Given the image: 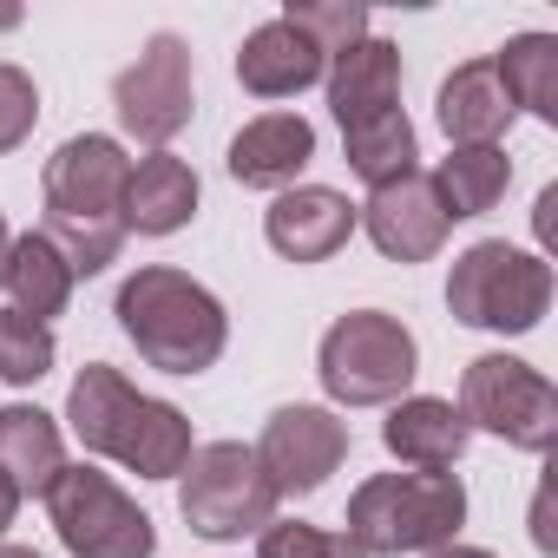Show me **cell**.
I'll return each mask as SVG.
<instances>
[{
    "label": "cell",
    "mask_w": 558,
    "mask_h": 558,
    "mask_svg": "<svg viewBox=\"0 0 558 558\" xmlns=\"http://www.w3.org/2000/svg\"><path fill=\"white\" fill-rule=\"evenodd\" d=\"M125 178L132 158L106 132H80L47 158V236L73 263V276H99L125 243Z\"/></svg>",
    "instance_id": "cell-1"
},
{
    "label": "cell",
    "mask_w": 558,
    "mask_h": 558,
    "mask_svg": "<svg viewBox=\"0 0 558 558\" xmlns=\"http://www.w3.org/2000/svg\"><path fill=\"white\" fill-rule=\"evenodd\" d=\"M66 421H73V434H80L86 453H106V460L132 466L138 480H178L184 460L197 453L191 421H184L171 401L138 395V388H132L119 368H106V362H86V368L73 375Z\"/></svg>",
    "instance_id": "cell-2"
},
{
    "label": "cell",
    "mask_w": 558,
    "mask_h": 558,
    "mask_svg": "<svg viewBox=\"0 0 558 558\" xmlns=\"http://www.w3.org/2000/svg\"><path fill=\"white\" fill-rule=\"evenodd\" d=\"M125 342L165 368V375H204L223 342H230V316L223 303L197 283V276L171 269V263H151V269H132L119 283V303H112Z\"/></svg>",
    "instance_id": "cell-3"
},
{
    "label": "cell",
    "mask_w": 558,
    "mask_h": 558,
    "mask_svg": "<svg viewBox=\"0 0 558 558\" xmlns=\"http://www.w3.org/2000/svg\"><path fill=\"white\" fill-rule=\"evenodd\" d=\"M466 525V486L460 473H375L349 499V538L362 558H401V551H440Z\"/></svg>",
    "instance_id": "cell-4"
},
{
    "label": "cell",
    "mask_w": 558,
    "mask_h": 558,
    "mask_svg": "<svg viewBox=\"0 0 558 558\" xmlns=\"http://www.w3.org/2000/svg\"><path fill=\"white\" fill-rule=\"evenodd\" d=\"M447 310L466 329H493V336H525L545 323L551 310V263L532 250H512L506 236H486L473 250L453 256L447 276Z\"/></svg>",
    "instance_id": "cell-5"
},
{
    "label": "cell",
    "mask_w": 558,
    "mask_h": 558,
    "mask_svg": "<svg viewBox=\"0 0 558 558\" xmlns=\"http://www.w3.org/2000/svg\"><path fill=\"white\" fill-rule=\"evenodd\" d=\"M316 375H323L329 401H342V408H381V401L408 395V381L421 375V349H414L408 323H395L381 310H355V316H342L323 336Z\"/></svg>",
    "instance_id": "cell-6"
},
{
    "label": "cell",
    "mask_w": 558,
    "mask_h": 558,
    "mask_svg": "<svg viewBox=\"0 0 558 558\" xmlns=\"http://www.w3.org/2000/svg\"><path fill=\"white\" fill-rule=\"evenodd\" d=\"M178 512L197 538H243V532H263L276 519V486L269 473L256 466V447L243 440H210L184 460V486H178Z\"/></svg>",
    "instance_id": "cell-7"
},
{
    "label": "cell",
    "mask_w": 558,
    "mask_h": 558,
    "mask_svg": "<svg viewBox=\"0 0 558 558\" xmlns=\"http://www.w3.org/2000/svg\"><path fill=\"white\" fill-rule=\"evenodd\" d=\"M47 512H53V532L73 558H151L158 551V532H151V512L132 506L99 466H60V480L47 486Z\"/></svg>",
    "instance_id": "cell-8"
},
{
    "label": "cell",
    "mask_w": 558,
    "mask_h": 558,
    "mask_svg": "<svg viewBox=\"0 0 558 558\" xmlns=\"http://www.w3.org/2000/svg\"><path fill=\"white\" fill-rule=\"evenodd\" d=\"M460 421L499 434L506 447L551 453V440H558V388L519 355H480L460 375Z\"/></svg>",
    "instance_id": "cell-9"
},
{
    "label": "cell",
    "mask_w": 558,
    "mask_h": 558,
    "mask_svg": "<svg viewBox=\"0 0 558 558\" xmlns=\"http://www.w3.org/2000/svg\"><path fill=\"white\" fill-rule=\"evenodd\" d=\"M112 106H119V125L132 138H145V145L165 151L191 125V47L178 34H151L145 53L119 73Z\"/></svg>",
    "instance_id": "cell-10"
},
{
    "label": "cell",
    "mask_w": 558,
    "mask_h": 558,
    "mask_svg": "<svg viewBox=\"0 0 558 558\" xmlns=\"http://www.w3.org/2000/svg\"><path fill=\"white\" fill-rule=\"evenodd\" d=\"M349 460V421H336L329 408H276L263 421V440H256V466L269 473L276 499H310L336 466Z\"/></svg>",
    "instance_id": "cell-11"
},
{
    "label": "cell",
    "mask_w": 558,
    "mask_h": 558,
    "mask_svg": "<svg viewBox=\"0 0 558 558\" xmlns=\"http://www.w3.org/2000/svg\"><path fill=\"white\" fill-rule=\"evenodd\" d=\"M355 223L368 230V243H375L388 263H427V256L447 243V230H453L447 210H440V197H434V184H427L421 171H408V178L368 191V204L355 210Z\"/></svg>",
    "instance_id": "cell-12"
},
{
    "label": "cell",
    "mask_w": 558,
    "mask_h": 558,
    "mask_svg": "<svg viewBox=\"0 0 558 558\" xmlns=\"http://www.w3.org/2000/svg\"><path fill=\"white\" fill-rule=\"evenodd\" d=\"M263 236L276 256H290V263H329L349 236H355V204L329 184H296L269 204L263 217Z\"/></svg>",
    "instance_id": "cell-13"
},
{
    "label": "cell",
    "mask_w": 558,
    "mask_h": 558,
    "mask_svg": "<svg viewBox=\"0 0 558 558\" xmlns=\"http://www.w3.org/2000/svg\"><path fill=\"white\" fill-rule=\"evenodd\" d=\"M316 158V125L303 112H263L230 138V178L250 191H283L296 184V171Z\"/></svg>",
    "instance_id": "cell-14"
},
{
    "label": "cell",
    "mask_w": 558,
    "mask_h": 558,
    "mask_svg": "<svg viewBox=\"0 0 558 558\" xmlns=\"http://www.w3.org/2000/svg\"><path fill=\"white\" fill-rule=\"evenodd\" d=\"M323 73H329V60L316 53V40L296 34L283 14L263 21V27L236 47V80H243V93H256V99H290V93L316 86Z\"/></svg>",
    "instance_id": "cell-15"
},
{
    "label": "cell",
    "mask_w": 558,
    "mask_h": 558,
    "mask_svg": "<svg viewBox=\"0 0 558 558\" xmlns=\"http://www.w3.org/2000/svg\"><path fill=\"white\" fill-rule=\"evenodd\" d=\"M466 421H460V408L453 401H440V395H408V401H395V414H388V427H381V440H388V453L401 460V466H414V473H447L460 453H466Z\"/></svg>",
    "instance_id": "cell-16"
},
{
    "label": "cell",
    "mask_w": 558,
    "mask_h": 558,
    "mask_svg": "<svg viewBox=\"0 0 558 558\" xmlns=\"http://www.w3.org/2000/svg\"><path fill=\"white\" fill-rule=\"evenodd\" d=\"M388 106H401V47L355 40L349 53L329 60V112H336L342 132L375 119V112H388Z\"/></svg>",
    "instance_id": "cell-17"
},
{
    "label": "cell",
    "mask_w": 558,
    "mask_h": 558,
    "mask_svg": "<svg viewBox=\"0 0 558 558\" xmlns=\"http://www.w3.org/2000/svg\"><path fill=\"white\" fill-rule=\"evenodd\" d=\"M434 112H440V132L453 138V151H466V145H499V132L512 125V99H506L493 60H466V66H453L447 86H440V106H434Z\"/></svg>",
    "instance_id": "cell-18"
},
{
    "label": "cell",
    "mask_w": 558,
    "mask_h": 558,
    "mask_svg": "<svg viewBox=\"0 0 558 558\" xmlns=\"http://www.w3.org/2000/svg\"><path fill=\"white\" fill-rule=\"evenodd\" d=\"M197 217V171L171 151H151L125 178V230L138 236H171Z\"/></svg>",
    "instance_id": "cell-19"
},
{
    "label": "cell",
    "mask_w": 558,
    "mask_h": 558,
    "mask_svg": "<svg viewBox=\"0 0 558 558\" xmlns=\"http://www.w3.org/2000/svg\"><path fill=\"white\" fill-rule=\"evenodd\" d=\"M60 466H66V453H60L53 414H40V408H27V401L0 408V480H8L21 499H27V493L47 499V486L60 480Z\"/></svg>",
    "instance_id": "cell-20"
},
{
    "label": "cell",
    "mask_w": 558,
    "mask_h": 558,
    "mask_svg": "<svg viewBox=\"0 0 558 558\" xmlns=\"http://www.w3.org/2000/svg\"><path fill=\"white\" fill-rule=\"evenodd\" d=\"M8 296H14V310L21 316H34V323H53L66 303H73V263L53 250V236L47 230H27V236H14V250H8Z\"/></svg>",
    "instance_id": "cell-21"
},
{
    "label": "cell",
    "mask_w": 558,
    "mask_h": 558,
    "mask_svg": "<svg viewBox=\"0 0 558 558\" xmlns=\"http://www.w3.org/2000/svg\"><path fill=\"white\" fill-rule=\"evenodd\" d=\"M427 184H434L447 223H460V217H486V210L506 197V184H512V158H506L499 145H466V151H447L440 171H434Z\"/></svg>",
    "instance_id": "cell-22"
},
{
    "label": "cell",
    "mask_w": 558,
    "mask_h": 558,
    "mask_svg": "<svg viewBox=\"0 0 558 558\" xmlns=\"http://www.w3.org/2000/svg\"><path fill=\"white\" fill-rule=\"evenodd\" d=\"M493 73H499L512 112L525 106L532 119L558 125V40H551V34H512V40L493 53Z\"/></svg>",
    "instance_id": "cell-23"
},
{
    "label": "cell",
    "mask_w": 558,
    "mask_h": 558,
    "mask_svg": "<svg viewBox=\"0 0 558 558\" xmlns=\"http://www.w3.org/2000/svg\"><path fill=\"white\" fill-rule=\"evenodd\" d=\"M342 151H349V171L368 184V191H381V184H395V178H408L414 171V125H408V112L401 106H388V112H375V119H362V125H349L342 132Z\"/></svg>",
    "instance_id": "cell-24"
},
{
    "label": "cell",
    "mask_w": 558,
    "mask_h": 558,
    "mask_svg": "<svg viewBox=\"0 0 558 558\" xmlns=\"http://www.w3.org/2000/svg\"><path fill=\"white\" fill-rule=\"evenodd\" d=\"M53 329L21 316V310H0V381L8 388H34L53 375Z\"/></svg>",
    "instance_id": "cell-25"
},
{
    "label": "cell",
    "mask_w": 558,
    "mask_h": 558,
    "mask_svg": "<svg viewBox=\"0 0 558 558\" xmlns=\"http://www.w3.org/2000/svg\"><path fill=\"white\" fill-rule=\"evenodd\" d=\"M283 21H290L303 40H316L323 60H336V53H349L355 40H368V14L355 8V0H290Z\"/></svg>",
    "instance_id": "cell-26"
},
{
    "label": "cell",
    "mask_w": 558,
    "mask_h": 558,
    "mask_svg": "<svg viewBox=\"0 0 558 558\" xmlns=\"http://www.w3.org/2000/svg\"><path fill=\"white\" fill-rule=\"evenodd\" d=\"M256 558H362V545L349 532H323L303 519H269L256 538Z\"/></svg>",
    "instance_id": "cell-27"
},
{
    "label": "cell",
    "mask_w": 558,
    "mask_h": 558,
    "mask_svg": "<svg viewBox=\"0 0 558 558\" xmlns=\"http://www.w3.org/2000/svg\"><path fill=\"white\" fill-rule=\"evenodd\" d=\"M34 125H40V86H34L21 66L0 60V158L21 151V145L34 138Z\"/></svg>",
    "instance_id": "cell-28"
},
{
    "label": "cell",
    "mask_w": 558,
    "mask_h": 558,
    "mask_svg": "<svg viewBox=\"0 0 558 558\" xmlns=\"http://www.w3.org/2000/svg\"><path fill=\"white\" fill-rule=\"evenodd\" d=\"M551 210H558V184H545V191H538V210H532L538 243H551V230H558V217H551Z\"/></svg>",
    "instance_id": "cell-29"
},
{
    "label": "cell",
    "mask_w": 558,
    "mask_h": 558,
    "mask_svg": "<svg viewBox=\"0 0 558 558\" xmlns=\"http://www.w3.org/2000/svg\"><path fill=\"white\" fill-rule=\"evenodd\" d=\"M14 512H21V493H14L8 480H0V532H8V525H14Z\"/></svg>",
    "instance_id": "cell-30"
},
{
    "label": "cell",
    "mask_w": 558,
    "mask_h": 558,
    "mask_svg": "<svg viewBox=\"0 0 558 558\" xmlns=\"http://www.w3.org/2000/svg\"><path fill=\"white\" fill-rule=\"evenodd\" d=\"M427 558H493V551H480V545H440V551H427Z\"/></svg>",
    "instance_id": "cell-31"
},
{
    "label": "cell",
    "mask_w": 558,
    "mask_h": 558,
    "mask_svg": "<svg viewBox=\"0 0 558 558\" xmlns=\"http://www.w3.org/2000/svg\"><path fill=\"white\" fill-rule=\"evenodd\" d=\"M8 250H14V236H8V217H0V276H8Z\"/></svg>",
    "instance_id": "cell-32"
},
{
    "label": "cell",
    "mask_w": 558,
    "mask_h": 558,
    "mask_svg": "<svg viewBox=\"0 0 558 558\" xmlns=\"http://www.w3.org/2000/svg\"><path fill=\"white\" fill-rule=\"evenodd\" d=\"M0 558H40L34 545H0Z\"/></svg>",
    "instance_id": "cell-33"
}]
</instances>
